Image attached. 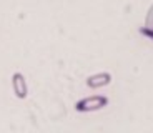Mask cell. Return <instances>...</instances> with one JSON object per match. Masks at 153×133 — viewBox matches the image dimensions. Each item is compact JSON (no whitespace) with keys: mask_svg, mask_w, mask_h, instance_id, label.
<instances>
[{"mask_svg":"<svg viewBox=\"0 0 153 133\" xmlns=\"http://www.w3.org/2000/svg\"><path fill=\"white\" fill-rule=\"evenodd\" d=\"M108 105V98L103 95H93V97H87V98H82L75 103V110L76 111H97L102 110Z\"/></svg>","mask_w":153,"mask_h":133,"instance_id":"6da1fadb","label":"cell"},{"mask_svg":"<svg viewBox=\"0 0 153 133\" xmlns=\"http://www.w3.org/2000/svg\"><path fill=\"white\" fill-rule=\"evenodd\" d=\"M145 23H146V28H150V30H153V5H152V8L148 10V13H146Z\"/></svg>","mask_w":153,"mask_h":133,"instance_id":"277c9868","label":"cell"},{"mask_svg":"<svg viewBox=\"0 0 153 133\" xmlns=\"http://www.w3.org/2000/svg\"><path fill=\"white\" fill-rule=\"evenodd\" d=\"M111 82V75L108 72H100V73H95V75H90L87 78V87L88 88H102V87H107L110 85Z\"/></svg>","mask_w":153,"mask_h":133,"instance_id":"3957f363","label":"cell"},{"mask_svg":"<svg viewBox=\"0 0 153 133\" xmlns=\"http://www.w3.org/2000/svg\"><path fill=\"white\" fill-rule=\"evenodd\" d=\"M140 32H142L143 35H146L148 38H152V40H153V30H150V28H146V27H143V28H142Z\"/></svg>","mask_w":153,"mask_h":133,"instance_id":"5b68a950","label":"cell"},{"mask_svg":"<svg viewBox=\"0 0 153 133\" xmlns=\"http://www.w3.org/2000/svg\"><path fill=\"white\" fill-rule=\"evenodd\" d=\"M12 88H13V93H15L17 98L23 100L27 98L28 95V85H27V80H25V77L22 75V73H13L12 75Z\"/></svg>","mask_w":153,"mask_h":133,"instance_id":"7a4b0ae2","label":"cell"}]
</instances>
